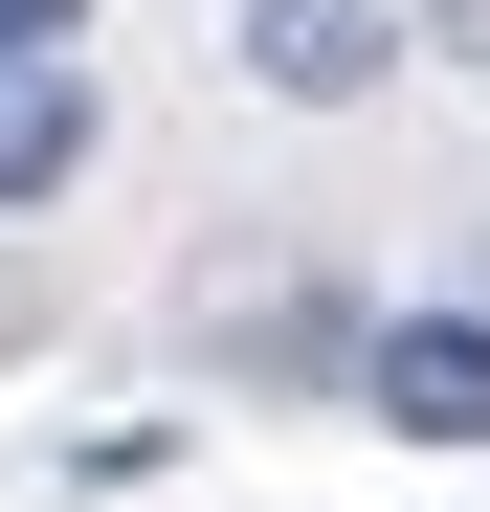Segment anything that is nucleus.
<instances>
[{"label":"nucleus","mask_w":490,"mask_h":512,"mask_svg":"<svg viewBox=\"0 0 490 512\" xmlns=\"http://www.w3.org/2000/svg\"><path fill=\"white\" fill-rule=\"evenodd\" d=\"M67 156H90V90L67 67H0V201H67Z\"/></svg>","instance_id":"obj_3"},{"label":"nucleus","mask_w":490,"mask_h":512,"mask_svg":"<svg viewBox=\"0 0 490 512\" xmlns=\"http://www.w3.org/2000/svg\"><path fill=\"white\" fill-rule=\"evenodd\" d=\"M357 401L401 423V446H490V312H401L357 357Z\"/></svg>","instance_id":"obj_1"},{"label":"nucleus","mask_w":490,"mask_h":512,"mask_svg":"<svg viewBox=\"0 0 490 512\" xmlns=\"http://www.w3.org/2000/svg\"><path fill=\"white\" fill-rule=\"evenodd\" d=\"M67 23H90V0H0V67H45V45H67Z\"/></svg>","instance_id":"obj_4"},{"label":"nucleus","mask_w":490,"mask_h":512,"mask_svg":"<svg viewBox=\"0 0 490 512\" xmlns=\"http://www.w3.org/2000/svg\"><path fill=\"white\" fill-rule=\"evenodd\" d=\"M245 67L290 112H335V90H379V0H245Z\"/></svg>","instance_id":"obj_2"}]
</instances>
